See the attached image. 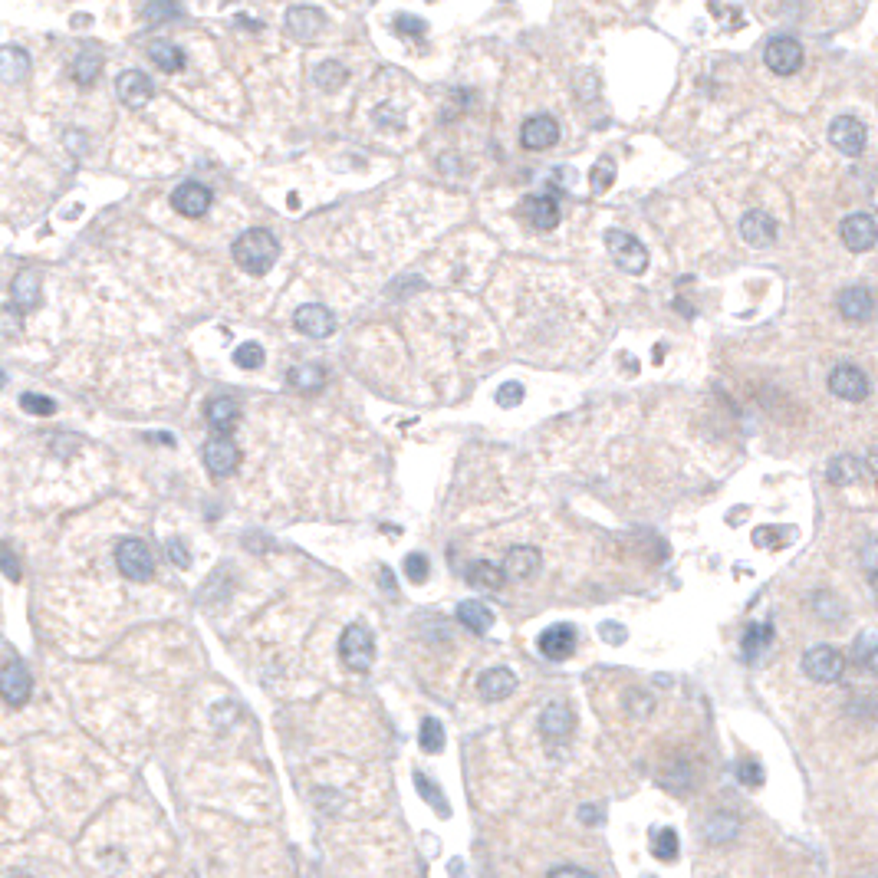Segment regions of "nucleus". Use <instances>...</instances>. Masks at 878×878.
Masks as SVG:
<instances>
[{
  "instance_id": "37",
  "label": "nucleus",
  "mask_w": 878,
  "mask_h": 878,
  "mask_svg": "<svg viewBox=\"0 0 878 878\" xmlns=\"http://www.w3.org/2000/svg\"><path fill=\"white\" fill-rule=\"evenodd\" d=\"M418 743H422L424 753H441L444 750V727L434 717H424L422 731H418Z\"/></svg>"
},
{
  "instance_id": "2",
  "label": "nucleus",
  "mask_w": 878,
  "mask_h": 878,
  "mask_svg": "<svg viewBox=\"0 0 878 878\" xmlns=\"http://www.w3.org/2000/svg\"><path fill=\"white\" fill-rule=\"evenodd\" d=\"M115 566L132 583H148V579L155 576V556L145 546V540H138V536H125L115 546Z\"/></svg>"
},
{
  "instance_id": "51",
  "label": "nucleus",
  "mask_w": 878,
  "mask_h": 878,
  "mask_svg": "<svg viewBox=\"0 0 878 878\" xmlns=\"http://www.w3.org/2000/svg\"><path fill=\"white\" fill-rule=\"evenodd\" d=\"M859 560H862V566L869 569L872 576H878V536H869V540L862 543Z\"/></svg>"
},
{
  "instance_id": "1",
  "label": "nucleus",
  "mask_w": 878,
  "mask_h": 878,
  "mask_svg": "<svg viewBox=\"0 0 878 878\" xmlns=\"http://www.w3.org/2000/svg\"><path fill=\"white\" fill-rule=\"evenodd\" d=\"M280 257V244L270 231L264 227H254V231H244L237 241H234V260L241 264L247 274L264 276Z\"/></svg>"
},
{
  "instance_id": "52",
  "label": "nucleus",
  "mask_w": 878,
  "mask_h": 878,
  "mask_svg": "<svg viewBox=\"0 0 878 878\" xmlns=\"http://www.w3.org/2000/svg\"><path fill=\"white\" fill-rule=\"evenodd\" d=\"M395 30H398V34H408V36H422L424 34V20L422 17H412V14H398V17H395Z\"/></svg>"
},
{
  "instance_id": "26",
  "label": "nucleus",
  "mask_w": 878,
  "mask_h": 878,
  "mask_svg": "<svg viewBox=\"0 0 878 878\" xmlns=\"http://www.w3.org/2000/svg\"><path fill=\"white\" fill-rule=\"evenodd\" d=\"M704 835H707V843H714V845L731 843V839L741 835V816H737V813H727V810L711 813L704 823Z\"/></svg>"
},
{
  "instance_id": "13",
  "label": "nucleus",
  "mask_w": 878,
  "mask_h": 878,
  "mask_svg": "<svg viewBox=\"0 0 878 878\" xmlns=\"http://www.w3.org/2000/svg\"><path fill=\"white\" fill-rule=\"evenodd\" d=\"M115 95H119L122 103L129 105V109H142V105L152 103V95H155V83L142 73V69H125L119 79H115Z\"/></svg>"
},
{
  "instance_id": "46",
  "label": "nucleus",
  "mask_w": 878,
  "mask_h": 878,
  "mask_svg": "<svg viewBox=\"0 0 878 878\" xmlns=\"http://www.w3.org/2000/svg\"><path fill=\"white\" fill-rule=\"evenodd\" d=\"M431 566H428V556L424 553H408L405 556V576L412 579L414 585H422L424 579H428Z\"/></svg>"
},
{
  "instance_id": "47",
  "label": "nucleus",
  "mask_w": 878,
  "mask_h": 878,
  "mask_svg": "<svg viewBox=\"0 0 878 878\" xmlns=\"http://www.w3.org/2000/svg\"><path fill=\"white\" fill-rule=\"evenodd\" d=\"M414 786L422 790V796L431 803V806H434V810L441 813V816H448V806L441 803V800H444V796H441V790H438V786H434V783H431L428 776H424V773H414Z\"/></svg>"
},
{
  "instance_id": "21",
  "label": "nucleus",
  "mask_w": 878,
  "mask_h": 878,
  "mask_svg": "<svg viewBox=\"0 0 878 878\" xmlns=\"http://www.w3.org/2000/svg\"><path fill=\"white\" fill-rule=\"evenodd\" d=\"M477 691H481L484 701H504L517 691V674L510 668H487L477 681Z\"/></svg>"
},
{
  "instance_id": "50",
  "label": "nucleus",
  "mask_w": 878,
  "mask_h": 878,
  "mask_svg": "<svg viewBox=\"0 0 878 878\" xmlns=\"http://www.w3.org/2000/svg\"><path fill=\"white\" fill-rule=\"evenodd\" d=\"M737 776H741L743 786H760V783H763V766H760L757 760H741V766H737Z\"/></svg>"
},
{
  "instance_id": "23",
  "label": "nucleus",
  "mask_w": 878,
  "mask_h": 878,
  "mask_svg": "<svg viewBox=\"0 0 878 878\" xmlns=\"http://www.w3.org/2000/svg\"><path fill=\"white\" fill-rule=\"evenodd\" d=\"M10 296L20 313H30L40 306V274L36 270H20L10 284Z\"/></svg>"
},
{
  "instance_id": "6",
  "label": "nucleus",
  "mask_w": 878,
  "mask_h": 878,
  "mask_svg": "<svg viewBox=\"0 0 878 878\" xmlns=\"http://www.w3.org/2000/svg\"><path fill=\"white\" fill-rule=\"evenodd\" d=\"M326 26V14L316 7H290L284 14V30L296 40V44H313Z\"/></svg>"
},
{
  "instance_id": "25",
  "label": "nucleus",
  "mask_w": 878,
  "mask_h": 878,
  "mask_svg": "<svg viewBox=\"0 0 878 878\" xmlns=\"http://www.w3.org/2000/svg\"><path fill=\"white\" fill-rule=\"evenodd\" d=\"M207 422H211V428L221 431V434H227V431L237 428V422H241V405L234 402V398L221 395V398H211L205 408Z\"/></svg>"
},
{
  "instance_id": "4",
  "label": "nucleus",
  "mask_w": 878,
  "mask_h": 878,
  "mask_svg": "<svg viewBox=\"0 0 878 878\" xmlns=\"http://www.w3.org/2000/svg\"><path fill=\"white\" fill-rule=\"evenodd\" d=\"M803 672L816 684H833L845 674V654L833 645H816L803 658Z\"/></svg>"
},
{
  "instance_id": "5",
  "label": "nucleus",
  "mask_w": 878,
  "mask_h": 878,
  "mask_svg": "<svg viewBox=\"0 0 878 878\" xmlns=\"http://www.w3.org/2000/svg\"><path fill=\"white\" fill-rule=\"evenodd\" d=\"M605 247H609V254L615 257V264H619L625 274L642 276L648 270V250L642 247V241H635L632 234L609 231L605 234Z\"/></svg>"
},
{
  "instance_id": "9",
  "label": "nucleus",
  "mask_w": 878,
  "mask_h": 878,
  "mask_svg": "<svg viewBox=\"0 0 878 878\" xmlns=\"http://www.w3.org/2000/svg\"><path fill=\"white\" fill-rule=\"evenodd\" d=\"M293 326L300 329L303 336L326 339L336 333V316H333V310L319 306V303H303L300 310L293 313Z\"/></svg>"
},
{
  "instance_id": "19",
  "label": "nucleus",
  "mask_w": 878,
  "mask_h": 878,
  "mask_svg": "<svg viewBox=\"0 0 878 878\" xmlns=\"http://www.w3.org/2000/svg\"><path fill=\"white\" fill-rule=\"evenodd\" d=\"M500 569H504V576L514 579V583H526V579L536 576V569H540V550H536V546H510Z\"/></svg>"
},
{
  "instance_id": "42",
  "label": "nucleus",
  "mask_w": 878,
  "mask_h": 878,
  "mask_svg": "<svg viewBox=\"0 0 878 878\" xmlns=\"http://www.w3.org/2000/svg\"><path fill=\"white\" fill-rule=\"evenodd\" d=\"M878 654V632H862L853 645V662L855 664H872V658Z\"/></svg>"
},
{
  "instance_id": "41",
  "label": "nucleus",
  "mask_w": 878,
  "mask_h": 878,
  "mask_svg": "<svg viewBox=\"0 0 878 878\" xmlns=\"http://www.w3.org/2000/svg\"><path fill=\"white\" fill-rule=\"evenodd\" d=\"M813 612H816L819 619L835 622L839 615H843V603H839V599H835L829 589H819V593L813 595Z\"/></svg>"
},
{
  "instance_id": "28",
  "label": "nucleus",
  "mask_w": 878,
  "mask_h": 878,
  "mask_svg": "<svg viewBox=\"0 0 878 878\" xmlns=\"http://www.w3.org/2000/svg\"><path fill=\"white\" fill-rule=\"evenodd\" d=\"M457 622H461L467 632H474V635H484V632H491V625H494V612L484 603H477V599H464V603L457 605Z\"/></svg>"
},
{
  "instance_id": "55",
  "label": "nucleus",
  "mask_w": 878,
  "mask_h": 878,
  "mask_svg": "<svg viewBox=\"0 0 878 878\" xmlns=\"http://www.w3.org/2000/svg\"><path fill=\"white\" fill-rule=\"evenodd\" d=\"M546 878H595L593 872L579 869V865H560V869H553Z\"/></svg>"
},
{
  "instance_id": "24",
  "label": "nucleus",
  "mask_w": 878,
  "mask_h": 878,
  "mask_svg": "<svg viewBox=\"0 0 878 878\" xmlns=\"http://www.w3.org/2000/svg\"><path fill=\"white\" fill-rule=\"evenodd\" d=\"M875 310V300L865 286H849V290L839 293V313H843L849 323H865Z\"/></svg>"
},
{
  "instance_id": "29",
  "label": "nucleus",
  "mask_w": 878,
  "mask_h": 878,
  "mask_svg": "<svg viewBox=\"0 0 878 878\" xmlns=\"http://www.w3.org/2000/svg\"><path fill=\"white\" fill-rule=\"evenodd\" d=\"M504 583H507V576H504V569L497 563L477 560L467 566V585L471 589H500Z\"/></svg>"
},
{
  "instance_id": "43",
  "label": "nucleus",
  "mask_w": 878,
  "mask_h": 878,
  "mask_svg": "<svg viewBox=\"0 0 878 878\" xmlns=\"http://www.w3.org/2000/svg\"><path fill=\"white\" fill-rule=\"evenodd\" d=\"M652 707H654V701L648 691H638V688L625 691V711H629L632 717H648L652 714Z\"/></svg>"
},
{
  "instance_id": "44",
  "label": "nucleus",
  "mask_w": 878,
  "mask_h": 878,
  "mask_svg": "<svg viewBox=\"0 0 878 878\" xmlns=\"http://www.w3.org/2000/svg\"><path fill=\"white\" fill-rule=\"evenodd\" d=\"M20 408H24V412H30V414H40V418H46V414L56 412V402H53V398H46V395H36V392H24V395H20Z\"/></svg>"
},
{
  "instance_id": "48",
  "label": "nucleus",
  "mask_w": 878,
  "mask_h": 878,
  "mask_svg": "<svg viewBox=\"0 0 878 878\" xmlns=\"http://www.w3.org/2000/svg\"><path fill=\"white\" fill-rule=\"evenodd\" d=\"M0 573L10 579V583H20V560H17V553L10 550V543H4L0 540Z\"/></svg>"
},
{
  "instance_id": "59",
  "label": "nucleus",
  "mask_w": 878,
  "mask_h": 878,
  "mask_svg": "<svg viewBox=\"0 0 878 878\" xmlns=\"http://www.w3.org/2000/svg\"><path fill=\"white\" fill-rule=\"evenodd\" d=\"M872 585H875V603H878V576H872Z\"/></svg>"
},
{
  "instance_id": "14",
  "label": "nucleus",
  "mask_w": 878,
  "mask_h": 878,
  "mask_svg": "<svg viewBox=\"0 0 878 878\" xmlns=\"http://www.w3.org/2000/svg\"><path fill=\"white\" fill-rule=\"evenodd\" d=\"M839 234H843V244L853 250V254H865V250L875 247L878 224L872 215H849L843 221V227H839Z\"/></svg>"
},
{
  "instance_id": "54",
  "label": "nucleus",
  "mask_w": 878,
  "mask_h": 878,
  "mask_svg": "<svg viewBox=\"0 0 878 878\" xmlns=\"http://www.w3.org/2000/svg\"><path fill=\"white\" fill-rule=\"evenodd\" d=\"M599 632H603V638L609 642V645H622V642L629 638V632L622 629V625H615V622H603V625H599Z\"/></svg>"
},
{
  "instance_id": "20",
  "label": "nucleus",
  "mask_w": 878,
  "mask_h": 878,
  "mask_svg": "<svg viewBox=\"0 0 878 878\" xmlns=\"http://www.w3.org/2000/svg\"><path fill=\"white\" fill-rule=\"evenodd\" d=\"M741 237L750 244V247H770V244L776 241V224L773 217L766 215V211H747L741 221Z\"/></svg>"
},
{
  "instance_id": "58",
  "label": "nucleus",
  "mask_w": 878,
  "mask_h": 878,
  "mask_svg": "<svg viewBox=\"0 0 878 878\" xmlns=\"http://www.w3.org/2000/svg\"><path fill=\"white\" fill-rule=\"evenodd\" d=\"M379 576H382V583H385V589H388V593H395V583H392V573H388V569H382Z\"/></svg>"
},
{
  "instance_id": "10",
  "label": "nucleus",
  "mask_w": 878,
  "mask_h": 878,
  "mask_svg": "<svg viewBox=\"0 0 878 878\" xmlns=\"http://www.w3.org/2000/svg\"><path fill=\"white\" fill-rule=\"evenodd\" d=\"M30 691H34V681H30V672L24 664L7 662L0 668V698H4V704L24 707L30 701Z\"/></svg>"
},
{
  "instance_id": "27",
  "label": "nucleus",
  "mask_w": 878,
  "mask_h": 878,
  "mask_svg": "<svg viewBox=\"0 0 878 878\" xmlns=\"http://www.w3.org/2000/svg\"><path fill=\"white\" fill-rule=\"evenodd\" d=\"M30 76V56L20 46H0V79L17 86Z\"/></svg>"
},
{
  "instance_id": "39",
  "label": "nucleus",
  "mask_w": 878,
  "mask_h": 878,
  "mask_svg": "<svg viewBox=\"0 0 878 878\" xmlns=\"http://www.w3.org/2000/svg\"><path fill=\"white\" fill-rule=\"evenodd\" d=\"M234 365L237 369H260L264 365V345L260 343H241L234 349Z\"/></svg>"
},
{
  "instance_id": "12",
  "label": "nucleus",
  "mask_w": 878,
  "mask_h": 878,
  "mask_svg": "<svg viewBox=\"0 0 878 878\" xmlns=\"http://www.w3.org/2000/svg\"><path fill=\"white\" fill-rule=\"evenodd\" d=\"M237 464H241V451H237V444L227 434H217V438H211L205 444V467L215 477H231L237 471Z\"/></svg>"
},
{
  "instance_id": "3",
  "label": "nucleus",
  "mask_w": 878,
  "mask_h": 878,
  "mask_svg": "<svg viewBox=\"0 0 878 878\" xmlns=\"http://www.w3.org/2000/svg\"><path fill=\"white\" fill-rule=\"evenodd\" d=\"M339 658H343L345 668L353 672H369L372 662H375V642H372V632L359 622H353L349 629L343 632L339 638Z\"/></svg>"
},
{
  "instance_id": "11",
  "label": "nucleus",
  "mask_w": 878,
  "mask_h": 878,
  "mask_svg": "<svg viewBox=\"0 0 878 878\" xmlns=\"http://www.w3.org/2000/svg\"><path fill=\"white\" fill-rule=\"evenodd\" d=\"M829 142H833L843 155L855 158L865 152L869 135H865V125H862L859 119H853V115H839V119H833V125H829Z\"/></svg>"
},
{
  "instance_id": "40",
  "label": "nucleus",
  "mask_w": 878,
  "mask_h": 878,
  "mask_svg": "<svg viewBox=\"0 0 878 878\" xmlns=\"http://www.w3.org/2000/svg\"><path fill=\"white\" fill-rule=\"evenodd\" d=\"M589 185H593V191H609L612 185H615V162L612 158H599V162L593 165V172H589Z\"/></svg>"
},
{
  "instance_id": "16",
  "label": "nucleus",
  "mask_w": 878,
  "mask_h": 878,
  "mask_svg": "<svg viewBox=\"0 0 878 878\" xmlns=\"http://www.w3.org/2000/svg\"><path fill=\"white\" fill-rule=\"evenodd\" d=\"M520 142H524V148H530V152H546V148H553L556 142H560V125H556V119L553 115H530V119L524 122V129H520Z\"/></svg>"
},
{
  "instance_id": "30",
  "label": "nucleus",
  "mask_w": 878,
  "mask_h": 878,
  "mask_svg": "<svg viewBox=\"0 0 878 878\" xmlns=\"http://www.w3.org/2000/svg\"><path fill=\"white\" fill-rule=\"evenodd\" d=\"M826 477L835 484V487H849V484H855L862 477V461L853 454H839L833 457V464H829Z\"/></svg>"
},
{
  "instance_id": "45",
  "label": "nucleus",
  "mask_w": 878,
  "mask_h": 878,
  "mask_svg": "<svg viewBox=\"0 0 878 878\" xmlns=\"http://www.w3.org/2000/svg\"><path fill=\"white\" fill-rule=\"evenodd\" d=\"M20 329H24V316H20L17 306H0V336L17 339Z\"/></svg>"
},
{
  "instance_id": "36",
  "label": "nucleus",
  "mask_w": 878,
  "mask_h": 878,
  "mask_svg": "<svg viewBox=\"0 0 878 878\" xmlns=\"http://www.w3.org/2000/svg\"><path fill=\"white\" fill-rule=\"evenodd\" d=\"M652 853H654V859H662V862L678 859V833H674V829H654Z\"/></svg>"
},
{
  "instance_id": "35",
  "label": "nucleus",
  "mask_w": 878,
  "mask_h": 878,
  "mask_svg": "<svg viewBox=\"0 0 878 878\" xmlns=\"http://www.w3.org/2000/svg\"><path fill=\"white\" fill-rule=\"evenodd\" d=\"M313 79H316L319 89H326V93H336V89L345 86V79H349V69H345L343 63H336V60H326V63H319V66H316Z\"/></svg>"
},
{
  "instance_id": "38",
  "label": "nucleus",
  "mask_w": 878,
  "mask_h": 878,
  "mask_svg": "<svg viewBox=\"0 0 878 878\" xmlns=\"http://www.w3.org/2000/svg\"><path fill=\"white\" fill-rule=\"evenodd\" d=\"M185 17V10L175 4V0H152L145 7V20L148 24H172V20H181Z\"/></svg>"
},
{
  "instance_id": "17",
  "label": "nucleus",
  "mask_w": 878,
  "mask_h": 878,
  "mask_svg": "<svg viewBox=\"0 0 878 878\" xmlns=\"http://www.w3.org/2000/svg\"><path fill=\"white\" fill-rule=\"evenodd\" d=\"M536 648L550 662H566L569 654H573V648H576V629L566 625V622H556V625H550V629L536 638Z\"/></svg>"
},
{
  "instance_id": "22",
  "label": "nucleus",
  "mask_w": 878,
  "mask_h": 878,
  "mask_svg": "<svg viewBox=\"0 0 878 878\" xmlns=\"http://www.w3.org/2000/svg\"><path fill=\"white\" fill-rule=\"evenodd\" d=\"M520 211H524V217L536 227V231H553V227L560 224V205H556L553 198H546V195L526 198L524 205H520Z\"/></svg>"
},
{
  "instance_id": "8",
  "label": "nucleus",
  "mask_w": 878,
  "mask_h": 878,
  "mask_svg": "<svg viewBox=\"0 0 878 878\" xmlns=\"http://www.w3.org/2000/svg\"><path fill=\"white\" fill-rule=\"evenodd\" d=\"M763 63L773 69L776 76H793V73H800V66H803V46L796 44L793 36H776V40L766 44Z\"/></svg>"
},
{
  "instance_id": "56",
  "label": "nucleus",
  "mask_w": 878,
  "mask_h": 878,
  "mask_svg": "<svg viewBox=\"0 0 878 878\" xmlns=\"http://www.w3.org/2000/svg\"><path fill=\"white\" fill-rule=\"evenodd\" d=\"M579 819H583V823H603L605 813H603V806H583V810H579Z\"/></svg>"
},
{
  "instance_id": "49",
  "label": "nucleus",
  "mask_w": 878,
  "mask_h": 878,
  "mask_svg": "<svg viewBox=\"0 0 878 878\" xmlns=\"http://www.w3.org/2000/svg\"><path fill=\"white\" fill-rule=\"evenodd\" d=\"M524 402V385L520 382H507L497 388V405L500 408H517Z\"/></svg>"
},
{
  "instance_id": "32",
  "label": "nucleus",
  "mask_w": 878,
  "mask_h": 878,
  "mask_svg": "<svg viewBox=\"0 0 878 878\" xmlns=\"http://www.w3.org/2000/svg\"><path fill=\"white\" fill-rule=\"evenodd\" d=\"M99 69H103V56L93 46H86L76 56V63H73V79H76L79 86H93L95 79H99Z\"/></svg>"
},
{
  "instance_id": "15",
  "label": "nucleus",
  "mask_w": 878,
  "mask_h": 878,
  "mask_svg": "<svg viewBox=\"0 0 878 878\" xmlns=\"http://www.w3.org/2000/svg\"><path fill=\"white\" fill-rule=\"evenodd\" d=\"M829 392L835 398H843V402H862L869 395V379L855 365H835L829 372Z\"/></svg>"
},
{
  "instance_id": "53",
  "label": "nucleus",
  "mask_w": 878,
  "mask_h": 878,
  "mask_svg": "<svg viewBox=\"0 0 878 878\" xmlns=\"http://www.w3.org/2000/svg\"><path fill=\"white\" fill-rule=\"evenodd\" d=\"M168 556H172L175 566H181V569L191 566V553H188V546H185L181 540H168Z\"/></svg>"
},
{
  "instance_id": "7",
  "label": "nucleus",
  "mask_w": 878,
  "mask_h": 878,
  "mask_svg": "<svg viewBox=\"0 0 878 878\" xmlns=\"http://www.w3.org/2000/svg\"><path fill=\"white\" fill-rule=\"evenodd\" d=\"M573 731H576V714L569 711L566 704H546L540 714V733L543 741L550 743V747H556V743H566L569 737H573Z\"/></svg>"
},
{
  "instance_id": "34",
  "label": "nucleus",
  "mask_w": 878,
  "mask_h": 878,
  "mask_svg": "<svg viewBox=\"0 0 878 878\" xmlns=\"http://www.w3.org/2000/svg\"><path fill=\"white\" fill-rule=\"evenodd\" d=\"M773 642V625L770 622H750L747 632H743V652L747 658H757L760 652H766Z\"/></svg>"
},
{
  "instance_id": "18",
  "label": "nucleus",
  "mask_w": 878,
  "mask_h": 878,
  "mask_svg": "<svg viewBox=\"0 0 878 878\" xmlns=\"http://www.w3.org/2000/svg\"><path fill=\"white\" fill-rule=\"evenodd\" d=\"M172 207L185 217H201L211 207V191L198 181H185L181 188L172 191Z\"/></svg>"
},
{
  "instance_id": "57",
  "label": "nucleus",
  "mask_w": 878,
  "mask_h": 878,
  "mask_svg": "<svg viewBox=\"0 0 878 878\" xmlns=\"http://www.w3.org/2000/svg\"><path fill=\"white\" fill-rule=\"evenodd\" d=\"M865 464H869V474L872 477H878V448L869 451V457H865Z\"/></svg>"
},
{
  "instance_id": "33",
  "label": "nucleus",
  "mask_w": 878,
  "mask_h": 878,
  "mask_svg": "<svg viewBox=\"0 0 878 878\" xmlns=\"http://www.w3.org/2000/svg\"><path fill=\"white\" fill-rule=\"evenodd\" d=\"M286 382L296 392H303V395H313V392H319V388L326 385V372L319 369V365H300V369H293L286 375Z\"/></svg>"
},
{
  "instance_id": "60",
  "label": "nucleus",
  "mask_w": 878,
  "mask_h": 878,
  "mask_svg": "<svg viewBox=\"0 0 878 878\" xmlns=\"http://www.w3.org/2000/svg\"><path fill=\"white\" fill-rule=\"evenodd\" d=\"M4 385H7V375H4V372H0V388H4Z\"/></svg>"
},
{
  "instance_id": "31",
  "label": "nucleus",
  "mask_w": 878,
  "mask_h": 878,
  "mask_svg": "<svg viewBox=\"0 0 878 878\" xmlns=\"http://www.w3.org/2000/svg\"><path fill=\"white\" fill-rule=\"evenodd\" d=\"M148 56H152V63H155L162 73H178V69L185 66V53H181L172 40H155V44L148 46Z\"/></svg>"
}]
</instances>
